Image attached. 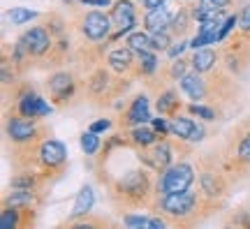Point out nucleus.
Here are the masks:
<instances>
[{"mask_svg": "<svg viewBox=\"0 0 250 229\" xmlns=\"http://www.w3.org/2000/svg\"><path fill=\"white\" fill-rule=\"evenodd\" d=\"M176 153H179V150H176L174 137H162V139H158L153 146H148V148L134 150L137 160L142 162L144 167H148L151 171H155V174L165 171L171 162H176Z\"/></svg>", "mask_w": 250, "mask_h": 229, "instance_id": "9", "label": "nucleus"}, {"mask_svg": "<svg viewBox=\"0 0 250 229\" xmlns=\"http://www.w3.org/2000/svg\"><path fill=\"white\" fill-rule=\"evenodd\" d=\"M79 146H81V150H83L88 158H95V155L100 153V148H102L100 134L93 132V130H86V132L79 137Z\"/></svg>", "mask_w": 250, "mask_h": 229, "instance_id": "30", "label": "nucleus"}, {"mask_svg": "<svg viewBox=\"0 0 250 229\" xmlns=\"http://www.w3.org/2000/svg\"><path fill=\"white\" fill-rule=\"evenodd\" d=\"M162 70L160 58H158V51L153 49H144V51H137V62H134V79H148L153 74H158Z\"/></svg>", "mask_w": 250, "mask_h": 229, "instance_id": "22", "label": "nucleus"}, {"mask_svg": "<svg viewBox=\"0 0 250 229\" xmlns=\"http://www.w3.org/2000/svg\"><path fill=\"white\" fill-rule=\"evenodd\" d=\"M220 162L232 183L250 174V123L236 125L229 132V137L225 139Z\"/></svg>", "mask_w": 250, "mask_h": 229, "instance_id": "4", "label": "nucleus"}, {"mask_svg": "<svg viewBox=\"0 0 250 229\" xmlns=\"http://www.w3.org/2000/svg\"><path fill=\"white\" fill-rule=\"evenodd\" d=\"M114 0H79V5H86V7H109Z\"/></svg>", "mask_w": 250, "mask_h": 229, "instance_id": "37", "label": "nucleus"}, {"mask_svg": "<svg viewBox=\"0 0 250 229\" xmlns=\"http://www.w3.org/2000/svg\"><path fill=\"white\" fill-rule=\"evenodd\" d=\"M220 62V49H213V46H202V49H195V53L190 56V67L199 74H208L213 72Z\"/></svg>", "mask_w": 250, "mask_h": 229, "instance_id": "21", "label": "nucleus"}, {"mask_svg": "<svg viewBox=\"0 0 250 229\" xmlns=\"http://www.w3.org/2000/svg\"><path fill=\"white\" fill-rule=\"evenodd\" d=\"M111 127H114V121H111V118H100V121H93V123H90L88 130L100 134V132H109Z\"/></svg>", "mask_w": 250, "mask_h": 229, "instance_id": "36", "label": "nucleus"}, {"mask_svg": "<svg viewBox=\"0 0 250 229\" xmlns=\"http://www.w3.org/2000/svg\"><path fill=\"white\" fill-rule=\"evenodd\" d=\"M188 46H190V42H188L186 37H179V40H174V44L167 49V53H165V56H167L169 61H174V58H181Z\"/></svg>", "mask_w": 250, "mask_h": 229, "instance_id": "33", "label": "nucleus"}, {"mask_svg": "<svg viewBox=\"0 0 250 229\" xmlns=\"http://www.w3.org/2000/svg\"><path fill=\"white\" fill-rule=\"evenodd\" d=\"M153 106H155L158 114L167 116V118L181 114V111H186V104H183V100H181V88H176L174 83L160 88L155 95H153Z\"/></svg>", "mask_w": 250, "mask_h": 229, "instance_id": "17", "label": "nucleus"}, {"mask_svg": "<svg viewBox=\"0 0 250 229\" xmlns=\"http://www.w3.org/2000/svg\"><path fill=\"white\" fill-rule=\"evenodd\" d=\"M40 17L42 14H37V12H33V9H28V7H12L7 12V21L12 26H26L30 21H37Z\"/></svg>", "mask_w": 250, "mask_h": 229, "instance_id": "29", "label": "nucleus"}, {"mask_svg": "<svg viewBox=\"0 0 250 229\" xmlns=\"http://www.w3.org/2000/svg\"><path fill=\"white\" fill-rule=\"evenodd\" d=\"M137 2H144V0H137Z\"/></svg>", "mask_w": 250, "mask_h": 229, "instance_id": "40", "label": "nucleus"}, {"mask_svg": "<svg viewBox=\"0 0 250 229\" xmlns=\"http://www.w3.org/2000/svg\"><path fill=\"white\" fill-rule=\"evenodd\" d=\"M134 62H137V51L130 49L127 44L109 46L107 56H104V65L121 77H132L134 79Z\"/></svg>", "mask_w": 250, "mask_h": 229, "instance_id": "16", "label": "nucleus"}, {"mask_svg": "<svg viewBox=\"0 0 250 229\" xmlns=\"http://www.w3.org/2000/svg\"><path fill=\"white\" fill-rule=\"evenodd\" d=\"M93 206H95V190H93V185L86 183L79 192H77V199L72 204V211H70V218H67V220H74V218H81V215L93 213Z\"/></svg>", "mask_w": 250, "mask_h": 229, "instance_id": "23", "label": "nucleus"}, {"mask_svg": "<svg viewBox=\"0 0 250 229\" xmlns=\"http://www.w3.org/2000/svg\"><path fill=\"white\" fill-rule=\"evenodd\" d=\"M236 28H239V14H229V17H227V19L223 21L220 30H218V44H223L225 40L232 35Z\"/></svg>", "mask_w": 250, "mask_h": 229, "instance_id": "32", "label": "nucleus"}, {"mask_svg": "<svg viewBox=\"0 0 250 229\" xmlns=\"http://www.w3.org/2000/svg\"><path fill=\"white\" fill-rule=\"evenodd\" d=\"M186 111L190 116L199 118V121H204V123H213L220 116V111L213 104H208V102H190V104H186Z\"/></svg>", "mask_w": 250, "mask_h": 229, "instance_id": "26", "label": "nucleus"}, {"mask_svg": "<svg viewBox=\"0 0 250 229\" xmlns=\"http://www.w3.org/2000/svg\"><path fill=\"white\" fill-rule=\"evenodd\" d=\"M123 132H125V139H127V146L134 150L148 148V146H153L158 139H162V134L158 132L151 123L137 125V127H130V130H123Z\"/></svg>", "mask_w": 250, "mask_h": 229, "instance_id": "20", "label": "nucleus"}, {"mask_svg": "<svg viewBox=\"0 0 250 229\" xmlns=\"http://www.w3.org/2000/svg\"><path fill=\"white\" fill-rule=\"evenodd\" d=\"M162 2H167V0H144V2H142V9H153V7H160Z\"/></svg>", "mask_w": 250, "mask_h": 229, "instance_id": "38", "label": "nucleus"}, {"mask_svg": "<svg viewBox=\"0 0 250 229\" xmlns=\"http://www.w3.org/2000/svg\"><path fill=\"white\" fill-rule=\"evenodd\" d=\"M183 7V0H176V5H171V0L162 2L160 7L142 9V28L148 33H158V30H169L171 21L176 17V12Z\"/></svg>", "mask_w": 250, "mask_h": 229, "instance_id": "14", "label": "nucleus"}, {"mask_svg": "<svg viewBox=\"0 0 250 229\" xmlns=\"http://www.w3.org/2000/svg\"><path fill=\"white\" fill-rule=\"evenodd\" d=\"M54 42H56L54 35H51L42 23L26 28L17 40V44L23 46L26 53L33 58V61H44L46 56H49V51L54 49Z\"/></svg>", "mask_w": 250, "mask_h": 229, "instance_id": "12", "label": "nucleus"}, {"mask_svg": "<svg viewBox=\"0 0 250 229\" xmlns=\"http://www.w3.org/2000/svg\"><path fill=\"white\" fill-rule=\"evenodd\" d=\"M183 2H190V0H183Z\"/></svg>", "mask_w": 250, "mask_h": 229, "instance_id": "39", "label": "nucleus"}, {"mask_svg": "<svg viewBox=\"0 0 250 229\" xmlns=\"http://www.w3.org/2000/svg\"><path fill=\"white\" fill-rule=\"evenodd\" d=\"M204 7L211 9H220V12H229L234 7V0H199Z\"/></svg>", "mask_w": 250, "mask_h": 229, "instance_id": "34", "label": "nucleus"}, {"mask_svg": "<svg viewBox=\"0 0 250 229\" xmlns=\"http://www.w3.org/2000/svg\"><path fill=\"white\" fill-rule=\"evenodd\" d=\"M123 44H127L134 51H144V49H151V33L148 30H137L134 28L132 33H127L123 37Z\"/></svg>", "mask_w": 250, "mask_h": 229, "instance_id": "27", "label": "nucleus"}, {"mask_svg": "<svg viewBox=\"0 0 250 229\" xmlns=\"http://www.w3.org/2000/svg\"><path fill=\"white\" fill-rule=\"evenodd\" d=\"M81 5H72L74 17L70 21V30L79 35V42H93L102 44L109 42V37L114 33L111 17L104 9H79Z\"/></svg>", "mask_w": 250, "mask_h": 229, "instance_id": "5", "label": "nucleus"}, {"mask_svg": "<svg viewBox=\"0 0 250 229\" xmlns=\"http://www.w3.org/2000/svg\"><path fill=\"white\" fill-rule=\"evenodd\" d=\"M165 70H167V77H169L171 83H179V79L186 74V72H190L192 67H190V58H174V61L165 62Z\"/></svg>", "mask_w": 250, "mask_h": 229, "instance_id": "28", "label": "nucleus"}, {"mask_svg": "<svg viewBox=\"0 0 250 229\" xmlns=\"http://www.w3.org/2000/svg\"><path fill=\"white\" fill-rule=\"evenodd\" d=\"M121 225L130 229H165L169 227L167 218H162L160 213H153L151 215H144L142 211H125L121 213Z\"/></svg>", "mask_w": 250, "mask_h": 229, "instance_id": "19", "label": "nucleus"}, {"mask_svg": "<svg viewBox=\"0 0 250 229\" xmlns=\"http://www.w3.org/2000/svg\"><path fill=\"white\" fill-rule=\"evenodd\" d=\"M197 183V165L186 158H179L171 162L169 167L160 171L155 176V192L167 194V192H181V190H190Z\"/></svg>", "mask_w": 250, "mask_h": 229, "instance_id": "7", "label": "nucleus"}, {"mask_svg": "<svg viewBox=\"0 0 250 229\" xmlns=\"http://www.w3.org/2000/svg\"><path fill=\"white\" fill-rule=\"evenodd\" d=\"M151 97L148 93H137L132 95L127 102H123V109L118 114L116 125L121 130H130V127H137V125H146L151 123Z\"/></svg>", "mask_w": 250, "mask_h": 229, "instance_id": "11", "label": "nucleus"}, {"mask_svg": "<svg viewBox=\"0 0 250 229\" xmlns=\"http://www.w3.org/2000/svg\"><path fill=\"white\" fill-rule=\"evenodd\" d=\"M176 37L171 35V30H158V33H151V49L158 53H167L171 44H174Z\"/></svg>", "mask_w": 250, "mask_h": 229, "instance_id": "31", "label": "nucleus"}, {"mask_svg": "<svg viewBox=\"0 0 250 229\" xmlns=\"http://www.w3.org/2000/svg\"><path fill=\"white\" fill-rule=\"evenodd\" d=\"M239 30L250 33V2H246V5L239 9Z\"/></svg>", "mask_w": 250, "mask_h": 229, "instance_id": "35", "label": "nucleus"}, {"mask_svg": "<svg viewBox=\"0 0 250 229\" xmlns=\"http://www.w3.org/2000/svg\"><path fill=\"white\" fill-rule=\"evenodd\" d=\"M109 17H111V23H114V33L109 37L111 44H116L121 37L132 33L142 21L139 9H137V0H114L111 7H109Z\"/></svg>", "mask_w": 250, "mask_h": 229, "instance_id": "10", "label": "nucleus"}, {"mask_svg": "<svg viewBox=\"0 0 250 229\" xmlns=\"http://www.w3.org/2000/svg\"><path fill=\"white\" fill-rule=\"evenodd\" d=\"M44 88L49 93V100L56 109H65L72 104V100L79 97V90L83 88V81L74 70H56L44 81Z\"/></svg>", "mask_w": 250, "mask_h": 229, "instance_id": "8", "label": "nucleus"}, {"mask_svg": "<svg viewBox=\"0 0 250 229\" xmlns=\"http://www.w3.org/2000/svg\"><path fill=\"white\" fill-rule=\"evenodd\" d=\"M40 23L54 35V40L67 35L70 33V23H67V17H62L61 12H46L40 17Z\"/></svg>", "mask_w": 250, "mask_h": 229, "instance_id": "24", "label": "nucleus"}, {"mask_svg": "<svg viewBox=\"0 0 250 229\" xmlns=\"http://www.w3.org/2000/svg\"><path fill=\"white\" fill-rule=\"evenodd\" d=\"M2 134H5V144H12V150L28 148L33 144H40L42 139L49 137V130L40 123V118H26L19 111L12 109L9 114L5 109V121H2Z\"/></svg>", "mask_w": 250, "mask_h": 229, "instance_id": "6", "label": "nucleus"}, {"mask_svg": "<svg viewBox=\"0 0 250 229\" xmlns=\"http://www.w3.org/2000/svg\"><path fill=\"white\" fill-rule=\"evenodd\" d=\"M169 130H171V137L186 141V144H192V146L202 144L206 139L204 121H195V116H190L188 111H181V114L171 116Z\"/></svg>", "mask_w": 250, "mask_h": 229, "instance_id": "13", "label": "nucleus"}, {"mask_svg": "<svg viewBox=\"0 0 250 229\" xmlns=\"http://www.w3.org/2000/svg\"><path fill=\"white\" fill-rule=\"evenodd\" d=\"M181 88V93L190 100V102H208V83H206V74L190 70L176 83Z\"/></svg>", "mask_w": 250, "mask_h": 229, "instance_id": "18", "label": "nucleus"}, {"mask_svg": "<svg viewBox=\"0 0 250 229\" xmlns=\"http://www.w3.org/2000/svg\"><path fill=\"white\" fill-rule=\"evenodd\" d=\"M218 208H223V202L206 199L199 192V187L158 194L151 206L153 213H160L162 218H167L169 227H195L199 222H204L208 215L218 213Z\"/></svg>", "mask_w": 250, "mask_h": 229, "instance_id": "2", "label": "nucleus"}, {"mask_svg": "<svg viewBox=\"0 0 250 229\" xmlns=\"http://www.w3.org/2000/svg\"><path fill=\"white\" fill-rule=\"evenodd\" d=\"M197 165V187L199 192L204 194L206 199H213V202H223L229 194L232 187V178L225 171L220 158H215L213 153H204L195 160Z\"/></svg>", "mask_w": 250, "mask_h": 229, "instance_id": "3", "label": "nucleus"}, {"mask_svg": "<svg viewBox=\"0 0 250 229\" xmlns=\"http://www.w3.org/2000/svg\"><path fill=\"white\" fill-rule=\"evenodd\" d=\"M155 171L144 167L142 162L130 167L125 174H118L107 183L109 202L116 208L114 213L125 211H142V208H151L155 202Z\"/></svg>", "mask_w": 250, "mask_h": 229, "instance_id": "1", "label": "nucleus"}, {"mask_svg": "<svg viewBox=\"0 0 250 229\" xmlns=\"http://www.w3.org/2000/svg\"><path fill=\"white\" fill-rule=\"evenodd\" d=\"M121 222L109 220V218H102V215H81V218H74V220H65L61 222L58 227H72V229H83V227H118Z\"/></svg>", "mask_w": 250, "mask_h": 229, "instance_id": "25", "label": "nucleus"}, {"mask_svg": "<svg viewBox=\"0 0 250 229\" xmlns=\"http://www.w3.org/2000/svg\"><path fill=\"white\" fill-rule=\"evenodd\" d=\"M37 222V206H2L0 227L2 229H30Z\"/></svg>", "mask_w": 250, "mask_h": 229, "instance_id": "15", "label": "nucleus"}]
</instances>
